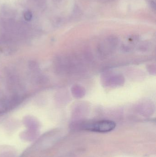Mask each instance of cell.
<instances>
[{"instance_id": "obj_2", "label": "cell", "mask_w": 156, "mask_h": 157, "mask_svg": "<svg viewBox=\"0 0 156 157\" xmlns=\"http://www.w3.org/2000/svg\"><path fill=\"white\" fill-rule=\"evenodd\" d=\"M24 17L25 19L26 20H27V21H29V20H31V18H32V13H31V12H29V11H27V12L25 13L24 15Z\"/></svg>"}, {"instance_id": "obj_1", "label": "cell", "mask_w": 156, "mask_h": 157, "mask_svg": "<svg viewBox=\"0 0 156 157\" xmlns=\"http://www.w3.org/2000/svg\"><path fill=\"white\" fill-rule=\"evenodd\" d=\"M116 126L115 123L108 120L99 121L89 124L85 129L88 131L96 132L106 133L114 130Z\"/></svg>"}]
</instances>
